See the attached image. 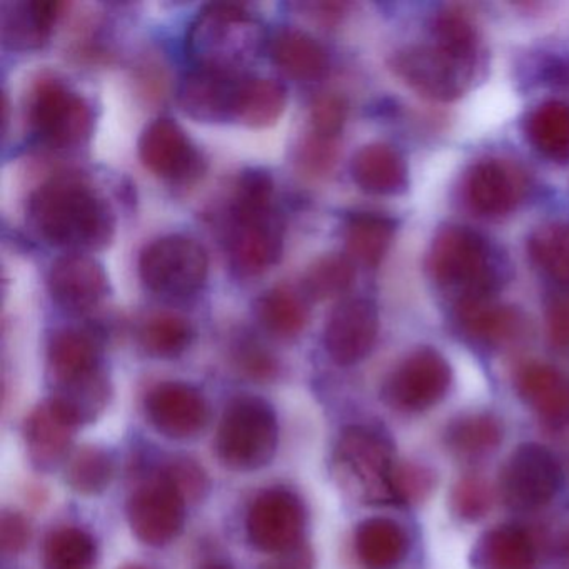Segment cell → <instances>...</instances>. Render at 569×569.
Masks as SVG:
<instances>
[{
  "mask_svg": "<svg viewBox=\"0 0 569 569\" xmlns=\"http://www.w3.org/2000/svg\"><path fill=\"white\" fill-rule=\"evenodd\" d=\"M301 161L306 168L312 171H325L332 161H335V148L329 139L315 138L309 139L302 148Z\"/></svg>",
  "mask_w": 569,
  "mask_h": 569,
  "instance_id": "f6af8a7d",
  "label": "cell"
},
{
  "mask_svg": "<svg viewBox=\"0 0 569 569\" xmlns=\"http://www.w3.org/2000/svg\"><path fill=\"white\" fill-rule=\"evenodd\" d=\"M336 461L358 481L368 501L398 499L391 448L378 432L359 426L346 429L336 446Z\"/></svg>",
  "mask_w": 569,
  "mask_h": 569,
  "instance_id": "ba28073f",
  "label": "cell"
},
{
  "mask_svg": "<svg viewBox=\"0 0 569 569\" xmlns=\"http://www.w3.org/2000/svg\"><path fill=\"white\" fill-rule=\"evenodd\" d=\"M78 425L54 402H42L26 419L24 438L29 456L42 469H51L68 455Z\"/></svg>",
  "mask_w": 569,
  "mask_h": 569,
  "instance_id": "7402d4cb",
  "label": "cell"
},
{
  "mask_svg": "<svg viewBox=\"0 0 569 569\" xmlns=\"http://www.w3.org/2000/svg\"><path fill=\"white\" fill-rule=\"evenodd\" d=\"M121 569H146V568H142V566H138V565H129V566H124V568H121Z\"/></svg>",
  "mask_w": 569,
  "mask_h": 569,
  "instance_id": "c3c4849f",
  "label": "cell"
},
{
  "mask_svg": "<svg viewBox=\"0 0 569 569\" xmlns=\"http://www.w3.org/2000/svg\"><path fill=\"white\" fill-rule=\"evenodd\" d=\"M288 102L282 82L269 78H242L234 121L246 128H271L281 119Z\"/></svg>",
  "mask_w": 569,
  "mask_h": 569,
  "instance_id": "d4e9b609",
  "label": "cell"
},
{
  "mask_svg": "<svg viewBox=\"0 0 569 569\" xmlns=\"http://www.w3.org/2000/svg\"><path fill=\"white\" fill-rule=\"evenodd\" d=\"M114 466L111 456L101 448L78 449L66 466V481L81 495H99L108 488Z\"/></svg>",
  "mask_w": 569,
  "mask_h": 569,
  "instance_id": "e575fe53",
  "label": "cell"
},
{
  "mask_svg": "<svg viewBox=\"0 0 569 569\" xmlns=\"http://www.w3.org/2000/svg\"><path fill=\"white\" fill-rule=\"evenodd\" d=\"M139 158L149 171L171 181H189L201 172V154L184 129L169 118L156 119L142 131Z\"/></svg>",
  "mask_w": 569,
  "mask_h": 569,
  "instance_id": "4fadbf2b",
  "label": "cell"
},
{
  "mask_svg": "<svg viewBox=\"0 0 569 569\" xmlns=\"http://www.w3.org/2000/svg\"><path fill=\"white\" fill-rule=\"evenodd\" d=\"M546 321L552 345L569 348V296H558L549 302Z\"/></svg>",
  "mask_w": 569,
  "mask_h": 569,
  "instance_id": "ee69618b",
  "label": "cell"
},
{
  "mask_svg": "<svg viewBox=\"0 0 569 569\" xmlns=\"http://www.w3.org/2000/svg\"><path fill=\"white\" fill-rule=\"evenodd\" d=\"M164 472L174 482L186 502L201 501L208 492V476L202 471L201 466L196 465L191 459H178Z\"/></svg>",
  "mask_w": 569,
  "mask_h": 569,
  "instance_id": "ab89813d",
  "label": "cell"
},
{
  "mask_svg": "<svg viewBox=\"0 0 569 569\" xmlns=\"http://www.w3.org/2000/svg\"><path fill=\"white\" fill-rule=\"evenodd\" d=\"M186 42L198 68L241 74V68L256 61L269 41L264 24L251 11L216 2L192 19Z\"/></svg>",
  "mask_w": 569,
  "mask_h": 569,
  "instance_id": "7a4b0ae2",
  "label": "cell"
},
{
  "mask_svg": "<svg viewBox=\"0 0 569 569\" xmlns=\"http://www.w3.org/2000/svg\"><path fill=\"white\" fill-rule=\"evenodd\" d=\"M306 568V565H301V562H295V565H279L276 568L269 569H302Z\"/></svg>",
  "mask_w": 569,
  "mask_h": 569,
  "instance_id": "bcb514c9",
  "label": "cell"
},
{
  "mask_svg": "<svg viewBox=\"0 0 569 569\" xmlns=\"http://www.w3.org/2000/svg\"><path fill=\"white\" fill-rule=\"evenodd\" d=\"M519 388L529 402L552 422L569 418V379L549 366H528L519 376Z\"/></svg>",
  "mask_w": 569,
  "mask_h": 569,
  "instance_id": "f546056e",
  "label": "cell"
},
{
  "mask_svg": "<svg viewBox=\"0 0 569 569\" xmlns=\"http://www.w3.org/2000/svg\"><path fill=\"white\" fill-rule=\"evenodd\" d=\"M476 56V51H465L432 38L431 44L409 46L396 52L392 69L425 98L455 101L471 86Z\"/></svg>",
  "mask_w": 569,
  "mask_h": 569,
  "instance_id": "5b68a950",
  "label": "cell"
},
{
  "mask_svg": "<svg viewBox=\"0 0 569 569\" xmlns=\"http://www.w3.org/2000/svg\"><path fill=\"white\" fill-rule=\"evenodd\" d=\"M395 236V222L381 214L361 212L346 224L345 241L349 259L375 268L385 258Z\"/></svg>",
  "mask_w": 569,
  "mask_h": 569,
  "instance_id": "4316f807",
  "label": "cell"
},
{
  "mask_svg": "<svg viewBox=\"0 0 569 569\" xmlns=\"http://www.w3.org/2000/svg\"><path fill=\"white\" fill-rule=\"evenodd\" d=\"M456 446H461L466 451L482 449L498 439V429L489 419H471L468 425H461L455 432ZM459 448V449H461Z\"/></svg>",
  "mask_w": 569,
  "mask_h": 569,
  "instance_id": "7bdbcfd3",
  "label": "cell"
},
{
  "mask_svg": "<svg viewBox=\"0 0 569 569\" xmlns=\"http://www.w3.org/2000/svg\"><path fill=\"white\" fill-rule=\"evenodd\" d=\"M282 219L274 206L258 211H231L229 261L238 274L251 278L268 271L282 252Z\"/></svg>",
  "mask_w": 569,
  "mask_h": 569,
  "instance_id": "9c48e42d",
  "label": "cell"
},
{
  "mask_svg": "<svg viewBox=\"0 0 569 569\" xmlns=\"http://www.w3.org/2000/svg\"><path fill=\"white\" fill-rule=\"evenodd\" d=\"M62 4L51 0H16L2 8L0 36L9 49L34 51L46 44Z\"/></svg>",
  "mask_w": 569,
  "mask_h": 569,
  "instance_id": "44dd1931",
  "label": "cell"
},
{
  "mask_svg": "<svg viewBox=\"0 0 569 569\" xmlns=\"http://www.w3.org/2000/svg\"><path fill=\"white\" fill-rule=\"evenodd\" d=\"M355 276L351 259L338 254L322 256L306 269L302 288L309 298L325 301L348 291Z\"/></svg>",
  "mask_w": 569,
  "mask_h": 569,
  "instance_id": "d590c367",
  "label": "cell"
},
{
  "mask_svg": "<svg viewBox=\"0 0 569 569\" xmlns=\"http://www.w3.org/2000/svg\"><path fill=\"white\" fill-rule=\"evenodd\" d=\"M428 271L458 302L488 299L502 278L495 249L478 232L459 226L438 232L429 249Z\"/></svg>",
  "mask_w": 569,
  "mask_h": 569,
  "instance_id": "3957f363",
  "label": "cell"
},
{
  "mask_svg": "<svg viewBox=\"0 0 569 569\" xmlns=\"http://www.w3.org/2000/svg\"><path fill=\"white\" fill-rule=\"evenodd\" d=\"M406 535L389 519H369L356 532V549L366 569H395L406 556Z\"/></svg>",
  "mask_w": 569,
  "mask_h": 569,
  "instance_id": "484cf974",
  "label": "cell"
},
{
  "mask_svg": "<svg viewBox=\"0 0 569 569\" xmlns=\"http://www.w3.org/2000/svg\"><path fill=\"white\" fill-rule=\"evenodd\" d=\"M526 136L536 151L551 161L569 158V106L549 101L538 106L526 121Z\"/></svg>",
  "mask_w": 569,
  "mask_h": 569,
  "instance_id": "83f0119b",
  "label": "cell"
},
{
  "mask_svg": "<svg viewBox=\"0 0 569 569\" xmlns=\"http://www.w3.org/2000/svg\"><path fill=\"white\" fill-rule=\"evenodd\" d=\"M305 528V505L289 489H268L256 498L249 509V539L261 551L271 555L298 551Z\"/></svg>",
  "mask_w": 569,
  "mask_h": 569,
  "instance_id": "8fae6325",
  "label": "cell"
},
{
  "mask_svg": "<svg viewBox=\"0 0 569 569\" xmlns=\"http://www.w3.org/2000/svg\"><path fill=\"white\" fill-rule=\"evenodd\" d=\"M149 419L159 432L171 439H194L204 431L209 408L194 386L169 381L156 386L146 399Z\"/></svg>",
  "mask_w": 569,
  "mask_h": 569,
  "instance_id": "9a60e30c",
  "label": "cell"
},
{
  "mask_svg": "<svg viewBox=\"0 0 569 569\" xmlns=\"http://www.w3.org/2000/svg\"><path fill=\"white\" fill-rule=\"evenodd\" d=\"M98 546L88 531L74 526L56 529L42 549L46 569H94Z\"/></svg>",
  "mask_w": 569,
  "mask_h": 569,
  "instance_id": "1f68e13d",
  "label": "cell"
},
{
  "mask_svg": "<svg viewBox=\"0 0 569 569\" xmlns=\"http://www.w3.org/2000/svg\"><path fill=\"white\" fill-rule=\"evenodd\" d=\"M558 462L541 446H522L512 455L505 472L506 498L522 508L545 505L558 491Z\"/></svg>",
  "mask_w": 569,
  "mask_h": 569,
  "instance_id": "ac0fdd59",
  "label": "cell"
},
{
  "mask_svg": "<svg viewBox=\"0 0 569 569\" xmlns=\"http://www.w3.org/2000/svg\"><path fill=\"white\" fill-rule=\"evenodd\" d=\"M29 221L56 248L98 251L114 236L108 202L82 179L59 176L39 186L28 204Z\"/></svg>",
  "mask_w": 569,
  "mask_h": 569,
  "instance_id": "6da1fadb",
  "label": "cell"
},
{
  "mask_svg": "<svg viewBox=\"0 0 569 569\" xmlns=\"http://www.w3.org/2000/svg\"><path fill=\"white\" fill-rule=\"evenodd\" d=\"M274 181L264 169H246L239 176L232 198V211H256L272 208Z\"/></svg>",
  "mask_w": 569,
  "mask_h": 569,
  "instance_id": "8d00e7d4",
  "label": "cell"
},
{
  "mask_svg": "<svg viewBox=\"0 0 569 569\" xmlns=\"http://www.w3.org/2000/svg\"><path fill=\"white\" fill-rule=\"evenodd\" d=\"M486 552L491 569H525L531 562V549L526 539L519 532L508 529H502L488 539Z\"/></svg>",
  "mask_w": 569,
  "mask_h": 569,
  "instance_id": "74e56055",
  "label": "cell"
},
{
  "mask_svg": "<svg viewBox=\"0 0 569 569\" xmlns=\"http://www.w3.org/2000/svg\"><path fill=\"white\" fill-rule=\"evenodd\" d=\"M345 99L336 94H321L312 101L311 122L315 134L335 141L346 122Z\"/></svg>",
  "mask_w": 569,
  "mask_h": 569,
  "instance_id": "f35d334b",
  "label": "cell"
},
{
  "mask_svg": "<svg viewBox=\"0 0 569 569\" xmlns=\"http://www.w3.org/2000/svg\"><path fill=\"white\" fill-rule=\"evenodd\" d=\"M236 361L249 378L258 379V381H268L278 372L276 359L266 349H262V346L252 341L239 345L238 351H236Z\"/></svg>",
  "mask_w": 569,
  "mask_h": 569,
  "instance_id": "60d3db41",
  "label": "cell"
},
{
  "mask_svg": "<svg viewBox=\"0 0 569 569\" xmlns=\"http://www.w3.org/2000/svg\"><path fill=\"white\" fill-rule=\"evenodd\" d=\"M525 184L515 168L486 159L472 166L466 178L465 194L472 211L488 218L508 214L521 199Z\"/></svg>",
  "mask_w": 569,
  "mask_h": 569,
  "instance_id": "d6986e66",
  "label": "cell"
},
{
  "mask_svg": "<svg viewBox=\"0 0 569 569\" xmlns=\"http://www.w3.org/2000/svg\"><path fill=\"white\" fill-rule=\"evenodd\" d=\"M268 51L272 62L298 81H316L328 71V52L301 29H278L269 39Z\"/></svg>",
  "mask_w": 569,
  "mask_h": 569,
  "instance_id": "603a6c76",
  "label": "cell"
},
{
  "mask_svg": "<svg viewBox=\"0 0 569 569\" xmlns=\"http://www.w3.org/2000/svg\"><path fill=\"white\" fill-rule=\"evenodd\" d=\"M254 312L259 322L279 338H295L308 325V306L301 296L288 288L268 289L256 299Z\"/></svg>",
  "mask_w": 569,
  "mask_h": 569,
  "instance_id": "f1b7e54d",
  "label": "cell"
},
{
  "mask_svg": "<svg viewBox=\"0 0 569 569\" xmlns=\"http://www.w3.org/2000/svg\"><path fill=\"white\" fill-rule=\"evenodd\" d=\"M458 321L469 336L485 342L511 338L519 325L515 311L492 305L489 299L458 302Z\"/></svg>",
  "mask_w": 569,
  "mask_h": 569,
  "instance_id": "4dcf8cb0",
  "label": "cell"
},
{
  "mask_svg": "<svg viewBox=\"0 0 569 569\" xmlns=\"http://www.w3.org/2000/svg\"><path fill=\"white\" fill-rule=\"evenodd\" d=\"M49 292L68 311L94 308L108 292V276L96 259L81 252L62 256L49 269Z\"/></svg>",
  "mask_w": 569,
  "mask_h": 569,
  "instance_id": "e0dca14e",
  "label": "cell"
},
{
  "mask_svg": "<svg viewBox=\"0 0 569 569\" xmlns=\"http://www.w3.org/2000/svg\"><path fill=\"white\" fill-rule=\"evenodd\" d=\"M31 539V528L28 519L19 512H4L0 521V541H2V551L6 555H19L24 551Z\"/></svg>",
  "mask_w": 569,
  "mask_h": 569,
  "instance_id": "b9f144b4",
  "label": "cell"
},
{
  "mask_svg": "<svg viewBox=\"0 0 569 569\" xmlns=\"http://www.w3.org/2000/svg\"><path fill=\"white\" fill-rule=\"evenodd\" d=\"M449 379L446 359L432 349H419L391 372L385 398L399 409H426L445 396Z\"/></svg>",
  "mask_w": 569,
  "mask_h": 569,
  "instance_id": "7c38bea8",
  "label": "cell"
},
{
  "mask_svg": "<svg viewBox=\"0 0 569 569\" xmlns=\"http://www.w3.org/2000/svg\"><path fill=\"white\" fill-rule=\"evenodd\" d=\"M278 439V419L271 406L254 396H239L226 406L216 449L229 468L252 471L271 462Z\"/></svg>",
  "mask_w": 569,
  "mask_h": 569,
  "instance_id": "277c9868",
  "label": "cell"
},
{
  "mask_svg": "<svg viewBox=\"0 0 569 569\" xmlns=\"http://www.w3.org/2000/svg\"><path fill=\"white\" fill-rule=\"evenodd\" d=\"M209 261L196 239L162 236L142 249L139 274L149 291L169 298L194 295L208 278Z\"/></svg>",
  "mask_w": 569,
  "mask_h": 569,
  "instance_id": "8992f818",
  "label": "cell"
},
{
  "mask_svg": "<svg viewBox=\"0 0 569 569\" xmlns=\"http://www.w3.org/2000/svg\"><path fill=\"white\" fill-rule=\"evenodd\" d=\"M244 76L196 68L179 82L178 104L189 118L208 124L231 121Z\"/></svg>",
  "mask_w": 569,
  "mask_h": 569,
  "instance_id": "5bb4252c",
  "label": "cell"
},
{
  "mask_svg": "<svg viewBox=\"0 0 569 569\" xmlns=\"http://www.w3.org/2000/svg\"><path fill=\"white\" fill-rule=\"evenodd\" d=\"M202 569H231L229 568V566H226V565H209V566H204V568Z\"/></svg>",
  "mask_w": 569,
  "mask_h": 569,
  "instance_id": "7dc6e473",
  "label": "cell"
},
{
  "mask_svg": "<svg viewBox=\"0 0 569 569\" xmlns=\"http://www.w3.org/2000/svg\"><path fill=\"white\" fill-rule=\"evenodd\" d=\"M139 339L149 355L156 358H176L191 345L192 328L181 316L156 312L141 326Z\"/></svg>",
  "mask_w": 569,
  "mask_h": 569,
  "instance_id": "836d02e7",
  "label": "cell"
},
{
  "mask_svg": "<svg viewBox=\"0 0 569 569\" xmlns=\"http://www.w3.org/2000/svg\"><path fill=\"white\" fill-rule=\"evenodd\" d=\"M186 499L162 471L136 489L129 499L132 532L149 546H164L181 535L186 522Z\"/></svg>",
  "mask_w": 569,
  "mask_h": 569,
  "instance_id": "30bf717a",
  "label": "cell"
},
{
  "mask_svg": "<svg viewBox=\"0 0 569 569\" xmlns=\"http://www.w3.org/2000/svg\"><path fill=\"white\" fill-rule=\"evenodd\" d=\"M529 254L545 274L569 286V221L549 222L532 232Z\"/></svg>",
  "mask_w": 569,
  "mask_h": 569,
  "instance_id": "d6a6232c",
  "label": "cell"
},
{
  "mask_svg": "<svg viewBox=\"0 0 569 569\" xmlns=\"http://www.w3.org/2000/svg\"><path fill=\"white\" fill-rule=\"evenodd\" d=\"M48 366L56 389L104 375L98 338L82 329L68 328L54 332L49 341Z\"/></svg>",
  "mask_w": 569,
  "mask_h": 569,
  "instance_id": "ffe728a7",
  "label": "cell"
},
{
  "mask_svg": "<svg viewBox=\"0 0 569 569\" xmlns=\"http://www.w3.org/2000/svg\"><path fill=\"white\" fill-rule=\"evenodd\" d=\"M378 331L376 306L368 299H346L329 316L325 329L326 351L338 365H356L369 355Z\"/></svg>",
  "mask_w": 569,
  "mask_h": 569,
  "instance_id": "2e32d148",
  "label": "cell"
},
{
  "mask_svg": "<svg viewBox=\"0 0 569 569\" xmlns=\"http://www.w3.org/2000/svg\"><path fill=\"white\" fill-rule=\"evenodd\" d=\"M29 119L36 134L52 148H69L88 138L92 116L78 92L56 79H42L32 91Z\"/></svg>",
  "mask_w": 569,
  "mask_h": 569,
  "instance_id": "52a82bcc",
  "label": "cell"
},
{
  "mask_svg": "<svg viewBox=\"0 0 569 569\" xmlns=\"http://www.w3.org/2000/svg\"><path fill=\"white\" fill-rule=\"evenodd\" d=\"M351 172L356 184L369 194H399L408 186L405 158L381 142L359 149L352 158Z\"/></svg>",
  "mask_w": 569,
  "mask_h": 569,
  "instance_id": "cb8c5ba5",
  "label": "cell"
}]
</instances>
